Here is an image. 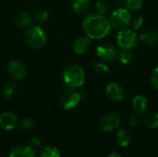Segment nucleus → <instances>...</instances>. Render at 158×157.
Wrapping results in <instances>:
<instances>
[{
	"label": "nucleus",
	"mask_w": 158,
	"mask_h": 157,
	"mask_svg": "<svg viewBox=\"0 0 158 157\" xmlns=\"http://www.w3.org/2000/svg\"><path fill=\"white\" fill-rule=\"evenodd\" d=\"M131 20V12L127 8H124L123 6L115 9L111 13L109 19L111 27L118 31L126 29L130 25Z\"/></svg>",
	"instance_id": "20e7f679"
},
{
	"label": "nucleus",
	"mask_w": 158,
	"mask_h": 157,
	"mask_svg": "<svg viewBox=\"0 0 158 157\" xmlns=\"http://www.w3.org/2000/svg\"><path fill=\"white\" fill-rule=\"evenodd\" d=\"M96 54L99 58L105 61H108V62L114 61L118 56L117 49L113 45L108 44V43L99 45L96 48Z\"/></svg>",
	"instance_id": "9d476101"
},
{
	"label": "nucleus",
	"mask_w": 158,
	"mask_h": 157,
	"mask_svg": "<svg viewBox=\"0 0 158 157\" xmlns=\"http://www.w3.org/2000/svg\"><path fill=\"white\" fill-rule=\"evenodd\" d=\"M90 39L87 36H80L78 37L73 44V49L76 54L78 55H83L85 54L88 49L90 48Z\"/></svg>",
	"instance_id": "4468645a"
},
{
	"label": "nucleus",
	"mask_w": 158,
	"mask_h": 157,
	"mask_svg": "<svg viewBox=\"0 0 158 157\" xmlns=\"http://www.w3.org/2000/svg\"><path fill=\"white\" fill-rule=\"evenodd\" d=\"M93 68H94V72L97 74V75H100V76H104L106 74H107L109 72V68L108 66L102 62V61H95L93 65Z\"/></svg>",
	"instance_id": "412c9836"
},
{
	"label": "nucleus",
	"mask_w": 158,
	"mask_h": 157,
	"mask_svg": "<svg viewBox=\"0 0 158 157\" xmlns=\"http://www.w3.org/2000/svg\"><path fill=\"white\" fill-rule=\"evenodd\" d=\"M131 142V133L127 130L122 129L118 132L117 143L120 147H122V148L128 147L130 145Z\"/></svg>",
	"instance_id": "a211bd4d"
},
{
	"label": "nucleus",
	"mask_w": 158,
	"mask_h": 157,
	"mask_svg": "<svg viewBox=\"0 0 158 157\" xmlns=\"http://www.w3.org/2000/svg\"><path fill=\"white\" fill-rule=\"evenodd\" d=\"M106 95L113 102H121L125 98V91L123 87L117 82H110L106 87Z\"/></svg>",
	"instance_id": "1a4fd4ad"
},
{
	"label": "nucleus",
	"mask_w": 158,
	"mask_h": 157,
	"mask_svg": "<svg viewBox=\"0 0 158 157\" xmlns=\"http://www.w3.org/2000/svg\"><path fill=\"white\" fill-rule=\"evenodd\" d=\"M132 106L136 113L143 115L148 107V100L143 94H137L132 100Z\"/></svg>",
	"instance_id": "2eb2a0df"
},
{
	"label": "nucleus",
	"mask_w": 158,
	"mask_h": 157,
	"mask_svg": "<svg viewBox=\"0 0 158 157\" xmlns=\"http://www.w3.org/2000/svg\"><path fill=\"white\" fill-rule=\"evenodd\" d=\"M118 59H119V62L123 65H129L130 63H131L132 59H133V56L132 54L131 53L130 50H125V49H122L118 56Z\"/></svg>",
	"instance_id": "5701e85b"
},
{
	"label": "nucleus",
	"mask_w": 158,
	"mask_h": 157,
	"mask_svg": "<svg viewBox=\"0 0 158 157\" xmlns=\"http://www.w3.org/2000/svg\"><path fill=\"white\" fill-rule=\"evenodd\" d=\"M16 91H17V86L14 83L10 82L5 86V88L3 90V94L6 98L8 99V98H11L16 93Z\"/></svg>",
	"instance_id": "a878e982"
},
{
	"label": "nucleus",
	"mask_w": 158,
	"mask_h": 157,
	"mask_svg": "<svg viewBox=\"0 0 158 157\" xmlns=\"http://www.w3.org/2000/svg\"><path fill=\"white\" fill-rule=\"evenodd\" d=\"M91 6L90 0H74L72 4V10L78 15L84 14L88 11Z\"/></svg>",
	"instance_id": "f3484780"
},
{
	"label": "nucleus",
	"mask_w": 158,
	"mask_h": 157,
	"mask_svg": "<svg viewBox=\"0 0 158 157\" xmlns=\"http://www.w3.org/2000/svg\"><path fill=\"white\" fill-rule=\"evenodd\" d=\"M95 8L99 14L106 16L110 9V3L106 0H98L95 3Z\"/></svg>",
	"instance_id": "b1692460"
},
{
	"label": "nucleus",
	"mask_w": 158,
	"mask_h": 157,
	"mask_svg": "<svg viewBox=\"0 0 158 157\" xmlns=\"http://www.w3.org/2000/svg\"><path fill=\"white\" fill-rule=\"evenodd\" d=\"M8 157H36V153L31 146L19 145L10 151Z\"/></svg>",
	"instance_id": "f8f14e48"
},
{
	"label": "nucleus",
	"mask_w": 158,
	"mask_h": 157,
	"mask_svg": "<svg viewBox=\"0 0 158 157\" xmlns=\"http://www.w3.org/2000/svg\"><path fill=\"white\" fill-rule=\"evenodd\" d=\"M126 2L127 0H111V3L118 7H121L123 5H126Z\"/></svg>",
	"instance_id": "2f4dec72"
},
{
	"label": "nucleus",
	"mask_w": 158,
	"mask_h": 157,
	"mask_svg": "<svg viewBox=\"0 0 158 157\" xmlns=\"http://www.w3.org/2000/svg\"><path fill=\"white\" fill-rule=\"evenodd\" d=\"M126 8L130 12H137L142 9L143 6V0H127L126 2Z\"/></svg>",
	"instance_id": "4be33fe9"
},
{
	"label": "nucleus",
	"mask_w": 158,
	"mask_h": 157,
	"mask_svg": "<svg viewBox=\"0 0 158 157\" xmlns=\"http://www.w3.org/2000/svg\"><path fill=\"white\" fill-rule=\"evenodd\" d=\"M63 79L70 89H78L81 87L85 81V73L81 66L70 64L64 69Z\"/></svg>",
	"instance_id": "f03ea898"
},
{
	"label": "nucleus",
	"mask_w": 158,
	"mask_h": 157,
	"mask_svg": "<svg viewBox=\"0 0 158 157\" xmlns=\"http://www.w3.org/2000/svg\"><path fill=\"white\" fill-rule=\"evenodd\" d=\"M144 125L149 129H156L158 127V113H150L144 118Z\"/></svg>",
	"instance_id": "6ab92c4d"
},
{
	"label": "nucleus",
	"mask_w": 158,
	"mask_h": 157,
	"mask_svg": "<svg viewBox=\"0 0 158 157\" xmlns=\"http://www.w3.org/2000/svg\"><path fill=\"white\" fill-rule=\"evenodd\" d=\"M40 157H60V152L54 146H45L41 150Z\"/></svg>",
	"instance_id": "aec40b11"
},
{
	"label": "nucleus",
	"mask_w": 158,
	"mask_h": 157,
	"mask_svg": "<svg viewBox=\"0 0 158 157\" xmlns=\"http://www.w3.org/2000/svg\"><path fill=\"white\" fill-rule=\"evenodd\" d=\"M29 143H30V146L33 149H36V148H39L41 146V140L37 137H32L30 141H29Z\"/></svg>",
	"instance_id": "7c9ffc66"
},
{
	"label": "nucleus",
	"mask_w": 158,
	"mask_h": 157,
	"mask_svg": "<svg viewBox=\"0 0 158 157\" xmlns=\"http://www.w3.org/2000/svg\"><path fill=\"white\" fill-rule=\"evenodd\" d=\"M121 118L118 113L111 112L104 115L99 121V126L102 130L104 131H112L116 129H118L120 125Z\"/></svg>",
	"instance_id": "423d86ee"
},
{
	"label": "nucleus",
	"mask_w": 158,
	"mask_h": 157,
	"mask_svg": "<svg viewBox=\"0 0 158 157\" xmlns=\"http://www.w3.org/2000/svg\"><path fill=\"white\" fill-rule=\"evenodd\" d=\"M118 45L125 50H132L138 44V36L133 30H120L117 34Z\"/></svg>",
	"instance_id": "39448f33"
},
{
	"label": "nucleus",
	"mask_w": 158,
	"mask_h": 157,
	"mask_svg": "<svg viewBox=\"0 0 158 157\" xmlns=\"http://www.w3.org/2000/svg\"><path fill=\"white\" fill-rule=\"evenodd\" d=\"M140 114H138V113H133L131 117H130V119H129V122H130V125L131 126V127H136V126H138L139 125V123H140V119H141V118H140Z\"/></svg>",
	"instance_id": "c756f323"
},
{
	"label": "nucleus",
	"mask_w": 158,
	"mask_h": 157,
	"mask_svg": "<svg viewBox=\"0 0 158 157\" xmlns=\"http://www.w3.org/2000/svg\"><path fill=\"white\" fill-rule=\"evenodd\" d=\"M108 157H122L119 154H118V153H112V154H110Z\"/></svg>",
	"instance_id": "473e14b6"
},
{
	"label": "nucleus",
	"mask_w": 158,
	"mask_h": 157,
	"mask_svg": "<svg viewBox=\"0 0 158 157\" xmlns=\"http://www.w3.org/2000/svg\"><path fill=\"white\" fill-rule=\"evenodd\" d=\"M13 21L16 25H18L19 27H24V26H28L31 23L32 17H31V14L29 13L28 11L19 10L14 14Z\"/></svg>",
	"instance_id": "ddd939ff"
},
{
	"label": "nucleus",
	"mask_w": 158,
	"mask_h": 157,
	"mask_svg": "<svg viewBox=\"0 0 158 157\" xmlns=\"http://www.w3.org/2000/svg\"><path fill=\"white\" fill-rule=\"evenodd\" d=\"M81 99H82V94L81 93H78L73 89H70L67 91L61 98L62 107L65 110H72L78 106Z\"/></svg>",
	"instance_id": "0eeeda50"
},
{
	"label": "nucleus",
	"mask_w": 158,
	"mask_h": 157,
	"mask_svg": "<svg viewBox=\"0 0 158 157\" xmlns=\"http://www.w3.org/2000/svg\"><path fill=\"white\" fill-rule=\"evenodd\" d=\"M49 19V14L47 11L45 10H39L37 13H36V16H35V21L37 23L38 26H42L44 25Z\"/></svg>",
	"instance_id": "393cba45"
},
{
	"label": "nucleus",
	"mask_w": 158,
	"mask_h": 157,
	"mask_svg": "<svg viewBox=\"0 0 158 157\" xmlns=\"http://www.w3.org/2000/svg\"><path fill=\"white\" fill-rule=\"evenodd\" d=\"M140 40L142 43H143L147 45L156 44L158 42L157 31L154 29H147L141 34Z\"/></svg>",
	"instance_id": "dca6fc26"
},
{
	"label": "nucleus",
	"mask_w": 158,
	"mask_h": 157,
	"mask_svg": "<svg viewBox=\"0 0 158 157\" xmlns=\"http://www.w3.org/2000/svg\"><path fill=\"white\" fill-rule=\"evenodd\" d=\"M18 118L11 112H4L0 115V127L5 130H12L18 126Z\"/></svg>",
	"instance_id": "9b49d317"
},
{
	"label": "nucleus",
	"mask_w": 158,
	"mask_h": 157,
	"mask_svg": "<svg viewBox=\"0 0 158 157\" xmlns=\"http://www.w3.org/2000/svg\"><path fill=\"white\" fill-rule=\"evenodd\" d=\"M25 42L32 48L40 49L47 43V34L41 26H31L24 31Z\"/></svg>",
	"instance_id": "7ed1b4c3"
},
{
	"label": "nucleus",
	"mask_w": 158,
	"mask_h": 157,
	"mask_svg": "<svg viewBox=\"0 0 158 157\" xmlns=\"http://www.w3.org/2000/svg\"><path fill=\"white\" fill-rule=\"evenodd\" d=\"M82 28L87 37L99 40L109 33L111 25L106 16L99 13H93L84 18Z\"/></svg>",
	"instance_id": "f257e3e1"
},
{
	"label": "nucleus",
	"mask_w": 158,
	"mask_h": 157,
	"mask_svg": "<svg viewBox=\"0 0 158 157\" xmlns=\"http://www.w3.org/2000/svg\"><path fill=\"white\" fill-rule=\"evenodd\" d=\"M150 81H151V84L152 86L158 92V67H156L152 74H151V78H150Z\"/></svg>",
	"instance_id": "c85d7f7f"
},
{
	"label": "nucleus",
	"mask_w": 158,
	"mask_h": 157,
	"mask_svg": "<svg viewBox=\"0 0 158 157\" xmlns=\"http://www.w3.org/2000/svg\"><path fill=\"white\" fill-rule=\"evenodd\" d=\"M19 126H20V128H21L23 130L29 131V130H31L34 128L35 123H34V121H33L31 118H25L24 119H22V121L20 122Z\"/></svg>",
	"instance_id": "cd10ccee"
},
{
	"label": "nucleus",
	"mask_w": 158,
	"mask_h": 157,
	"mask_svg": "<svg viewBox=\"0 0 158 157\" xmlns=\"http://www.w3.org/2000/svg\"><path fill=\"white\" fill-rule=\"evenodd\" d=\"M143 22H144V19L143 16H135L133 19H131V28L133 31H138L140 30L143 25Z\"/></svg>",
	"instance_id": "bb28decb"
},
{
	"label": "nucleus",
	"mask_w": 158,
	"mask_h": 157,
	"mask_svg": "<svg viewBox=\"0 0 158 157\" xmlns=\"http://www.w3.org/2000/svg\"><path fill=\"white\" fill-rule=\"evenodd\" d=\"M7 70H8L9 76L15 81L23 80L27 74V68H26L25 64L19 59H14L10 61L8 64Z\"/></svg>",
	"instance_id": "6e6552de"
}]
</instances>
